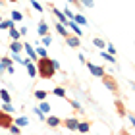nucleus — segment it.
<instances>
[{
    "instance_id": "f257e3e1",
    "label": "nucleus",
    "mask_w": 135,
    "mask_h": 135,
    "mask_svg": "<svg viewBox=\"0 0 135 135\" xmlns=\"http://www.w3.org/2000/svg\"><path fill=\"white\" fill-rule=\"evenodd\" d=\"M37 77H42V79H52L56 75V70H60V62L58 60H52L50 56H39L37 58Z\"/></svg>"
},
{
    "instance_id": "f03ea898",
    "label": "nucleus",
    "mask_w": 135,
    "mask_h": 135,
    "mask_svg": "<svg viewBox=\"0 0 135 135\" xmlns=\"http://www.w3.org/2000/svg\"><path fill=\"white\" fill-rule=\"evenodd\" d=\"M100 79H102L104 87H106L110 93H114V95H118V93H120V83L116 81V77H114V75H110V73L104 71L102 75H100Z\"/></svg>"
},
{
    "instance_id": "7ed1b4c3",
    "label": "nucleus",
    "mask_w": 135,
    "mask_h": 135,
    "mask_svg": "<svg viewBox=\"0 0 135 135\" xmlns=\"http://www.w3.org/2000/svg\"><path fill=\"white\" fill-rule=\"evenodd\" d=\"M12 124H14V116H12L10 112L0 110V127H2V129H8Z\"/></svg>"
},
{
    "instance_id": "20e7f679",
    "label": "nucleus",
    "mask_w": 135,
    "mask_h": 135,
    "mask_svg": "<svg viewBox=\"0 0 135 135\" xmlns=\"http://www.w3.org/2000/svg\"><path fill=\"white\" fill-rule=\"evenodd\" d=\"M48 10H50V14H52L54 17H56V20H58L60 23H64V25L68 23V17H66L64 12H60V8H56L54 4H48Z\"/></svg>"
},
{
    "instance_id": "39448f33",
    "label": "nucleus",
    "mask_w": 135,
    "mask_h": 135,
    "mask_svg": "<svg viewBox=\"0 0 135 135\" xmlns=\"http://www.w3.org/2000/svg\"><path fill=\"white\" fill-rule=\"evenodd\" d=\"M45 122H46V126H48V127H52V129H56V127L62 126V120H60L58 116H50V114H46Z\"/></svg>"
},
{
    "instance_id": "423d86ee",
    "label": "nucleus",
    "mask_w": 135,
    "mask_h": 135,
    "mask_svg": "<svg viewBox=\"0 0 135 135\" xmlns=\"http://www.w3.org/2000/svg\"><path fill=\"white\" fill-rule=\"evenodd\" d=\"M77 118L75 116H70V118H66V120H62V126L66 127V129H70V131H75V127H77Z\"/></svg>"
},
{
    "instance_id": "0eeeda50",
    "label": "nucleus",
    "mask_w": 135,
    "mask_h": 135,
    "mask_svg": "<svg viewBox=\"0 0 135 135\" xmlns=\"http://www.w3.org/2000/svg\"><path fill=\"white\" fill-rule=\"evenodd\" d=\"M66 42H68V46H71V48H79L81 46V37H77V35H68L64 37Z\"/></svg>"
},
{
    "instance_id": "6e6552de",
    "label": "nucleus",
    "mask_w": 135,
    "mask_h": 135,
    "mask_svg": "<svg viewBox=\"0 0 135 135\" xmlns=\"http://www.w3.org/2000/svg\"><path fill=\"white\" fill-rule=\"evenodd\" d=\"M85 66L89 68V71L93 73L95 77H100L102 73H104V68H102V66H99V64H91V62H85Z\"/></svg>"
},
{
    "instance_id": "1a4fd4ad",
    "label": "nucleus",
    "mask_w": 135,
    "mask_h": 135,
    "mask_svg": "<svg viewBox=\"0 0 135 135\" xmlns=\"http://www.w3.org/2000/svg\"><path fill=\"white\" fill-rule=\"evenodd\" d=\"M66 27H68V29H71V31H73V35H77V37H81V35H83V29H81V25H77V23L73 21V20H68Z\"/></svg>"
},
{
    "instance_id": "9d476101",
    "label": "nucleus",
    "mask_w": 135,
    "mask_h": 135,
    "mask_svg": "<svg viewBox=\"0 0 135 135\" xmlns=\"http://www.w3.org/2000/svg\"><path fill=\"white\" fill-rule=\"evenodd\" d=\"M23 50L27 52V56H29V60H33V62H37V52H35V46L33 45H29V42H23Z\"/></svg>"
},
{
    "instance_id": "9b49d317",
    "label": "nucleus",
    "mask_w": 135,
    "mask_h": 135,
    "mask_svg": "<svg viewBox=\"0 0 135 135\" xmlns=\"http://www.w3.org/2000/svg\"><path fill=\"white\" fill-rule=\"evenodd\" d=\"M116 112H118L120 118H126V114H127V110H126V104L122 102V99H116Z\"/></svg>"
},
{
    "instance_id": "f8f14e48",
    "label": "nucleus",
    "mask_w": 135,
    "mask_h": 135,
    "mask_svg": "<svg viewBox=\"0 0 135 135\" xmlns=\"http://www.w3.org/2000/svg\"><path fill=\"white\" fill-rule=\"evenodd\" d=\"M50 93H52L54 97H58V99H68V91H66L64 87H60V85H58V87H54Z\"/></svg>"
},
{
    "instance_id": "ddd939ff",
    "label": "nucleus",
    "mask_w": 135,
    "mask_h": 135,
    "mask_svg": "<svg viewBox=\"0 0 135 135\" xmlns=\"http://www.w3.org/2000/svg\"><path fill=\"white\" fill-rule=\"evenodd\" d=\"M89 129H91V122H81V120L77 122V127H75V131H79V133H87Z\"/></svg>"
},
{
    "instance_id": "4468645a",
    "label": "nucleus",
    "mask_w": 135,
    "mask_h": 135,
    "mask_svg": "<svg viewBox=\"0 0 135 135\" xmlns=\"http://www.w3.org/2000/svg\"><path fill=\"white\" fill-rule=\"evenodd\" d=\"M21 50H23V42H20V41H12L10 52H12V54H20Z\"/></svg>"
},
{
    "instance_id": "2eb2a0df",
    "label": "nucleus",
    "mask_w": 135,
    "mask_h": 135,
    "mask_svg": "<svg viewBox=\"0 0 135 135\" xmlns=\"http://www.w3.org/2000/svg\"><path fill=\"white\" fill-rule=\"evenodd\" d=\"M37 31H39V37L46 35L48 31H50V29H48V23H46L45 20H41V21H39V29H37Z\"/></svg>"
},
{
    "instance_id": "dca6fc26",
    "label": "nucleus",
    "mask_w": 135,
    "mask_h": 135,
    "mask_svg": "<svg viewBox=\"0 0 135 135\" xmlns=\"http://www.w3.org/2000/svg\"><path fill=\"white\" fill-rule=\"evenodd\" d=\"M8 33H10V39H12V41H20V39H21L20 29H16V25H12V27L8 29Z\"/></svg>"
},
{
    "instance_id": "f3484780",
    "label": "nucleus",
    "mask_w": 135,
    "mask_h": 135,
    "mask_svg": "<svg viewBox=\"0 0 135 135\" xmlns=\"http://www.w3.org/2000/svg\"><path fill=\"white\" fill-rule=\"evenodd\" d=\"M54 27H56V31H58V35H62V37H68V35H70V31H68V27L64 25V23H60V21H56V25H54Z\"/></svg>"
},
{
    "instance_id": "a211bd4d",
    "label": "nucleus",
    "mask_w": 135,
    "mask_h": 135,
    "mask_svg": "<svg viewBox=\"0 0 135 135\" xmlns=\"http://www.w3.org/2000/svg\"><path fill=\"white\" fill-rule=\"evenodd\" d=\"M100 56H102L104 60H106V62H110V64H116V62H118V60H116V56H114V54H108L106 50H104V48L100 50Z\"/></svg>"
},
{
    "instance_id": "6ab92c4d",
    "label": "nucleus",
    "mask_w": 135,
    "mask_h": 135,
    "mask_svg": "<svg viewBox=\"0 0 135 135\" xmlns=\"http://www.w3.org/2000/svg\"><path fill=\"white\" fill-rule=\"evenodd\" d=\"M73 21H75L77 25H81V27L87 25V20H85V16H83V14H73Z\"/></svg>"
},
{
    "instance_id": "aec40b11",
    "label": "nucleus",
    "mask_w": 135,
    "mask_h": 135,
    "mask_svg": "<svg viewBox=\"0 0 135 135\" xmlns=\"http://www.w3.org/2000/svg\"><path fill=\"white\" fill-rule=\"evenodd\" d=\"M14 124H17L20 127H25V126H29V118H25V116H17V118H14Z\"/></svg>"
},
{
    "instance_id": "412c9836",
    "label": "nucleus",
    "mask_w": 135,
    "mask_h": 135,
    "mask_svg": "<svg viewBox=\"0 0 135 135\" xmlns=\"http://www.w3.org/2000/svg\"><path fill=\"white\" fill-rule=\"evenodd\" d=\"M39 110H41V112L45 114V116H46V114H50V104L46 102V99H45V100H41V104H39Z\"/></svg>"
},
{
    "instance_id": "4be33fe9",
    "label": "nucleus",
    "mask_w": 135,
    "mask_h": 135,
    "mask_svg": "<svg viewBox=\"0 0 135 135\" xmlns=\"http://www.w3.org/2000/svg\"><path fill=\"white\" fill-rule=\"evenodd\" d=\"M0 99H2V102H12V95L6 89H0Z\"/></svg>"
},
{
    "instance_id": "5701e85b",
    "label": "nucleus",
    "mask_w": 135,
    "mask_h": 135,
    "mask_svg": "<svg viewBox=\"0 0 135 135\" xmlns=\"http://www.w3.org/2000/svg\"><path fill=\"white\" fill-rule=\"evenodd\" d=\"M91 42H93V45H95L97 48H100V50H102V48H106V42H104L102 39H99V37H95V39L91 41Z\"/></svg>"
},
{
    "instance_id": "b1692460",
    "label": "nucleus",
    "mask_w": 135,
    "mask_h": 135,
    "mask_svg": "<svg viewBox=\"0 0 135 135\" xmlns=\"http://www.w3.org/2000/svg\"><path fill=\"white\" fill-rule=\"evenodd\" d=\"M14 23L16 21H12V20H0V29H10Z\"/></svg>"
},
{
    "instance_id": "393cba45",
    "label": "nucleus",
    "mask_w": 135,
    "mask_h": 135,
    "mask_svg": "<svg viewBox=\"0 0 135 135\" xmlns=\"http://www.w3.org/2000/svg\"><path fill=\"white\" fill-rule=\"evenodd\" d=\"M10 20H12V21H21V20H23V12H17V10L12 12V17H10Z\"/></svg>"
},
{
    "instance_id": "a878e982",
    "label": "nucleus",
    "mask_w": 135,
    "mask_h": 135,
    "mask_svg": "<svg viewBox=\"0 0 135 135\" xmlns=\"http://www.w3.org/2000/svg\"><path fill=\"white\" fill-rule=\"evenodd\" d=\"M35 97H37L39 100H45L46 97H48V91H41V89H37V91H35Z\"/></svg>"
},
{
    "instance_id": "bb28decb",
    "label": "nucleus",
    "mask_w": 135,
    "mask_h": 135,
    "mask_svg": "<svg viewBox=\"0 0 135 135\" xmlns=\"http://www.w3.org/2000/svg\"><path fill=\"white\" fill-rule=\"evenodd\" d=\"M21 129H23V127H20L17 124H12V126L8 127V131H10V133H21Z\"/></svg>"
},
{
    "instance_id": "cd10ccee",
    "label": "nucleus",
    "mask_w": 135,
    "mask_h": 135,
    "mask_svg": "<svg viewBox=\"0 0 135 135\" xmlns=\"http://www.w3.org/2000/svg\"><path fill=\"white\" fill-rule=\"evenodd\" d=\"M52 42V37H50V33H46V35H42V46H48Z\"/></svg>"
},
{
    "instance_id": "c85d7f7f",
    "label": "nucleus",
    "mask_w": 135,
    "mask_h": 135,
    "mask_svg": "<svg viewBox=\"0 0 135 135\" xmlns=\"http://www.w3.org/2000/svg\"><path fill=\"white\" fill-rule=\"evenodd\" d=\"M31 6L35 8V12H39V14H41V12H45V8H42V6L37 2V0H31Z\"/></svg>"
},
{
    "instance_id": "c756f323",
    "label": "nucleus",
    "mask_w": 135,
    "mask_h": 135,
    "mask_svg": "<svg viewBox=\"0 0 135 135\" xmlns=\"http://www.w3.org/2000/svg\"><path fill=\"white\" fill-rule=\"evenodd\" d=\"M79 4L85 6V8H93V6H95V0H79Z\"/></svg>"
},
{
    "instance_id": "7c9ffc66",
    "label": "nucleus",
    "mask_w": 135,
    "mask_h": 135,
    "mask_svg": "<svg viewBox=\"0 0 135 135\" xmlns=\"http://www.w3.org/2000/svg\"><path fill=\"white\" fill-rule=\"evenodd\" d=\"M35 52H37V56H46V46H37Z\"/></svg>"
},
{
    "instance_id": "2f4dec72",
    "label": "nucleus",
    "mask_w": 135,
    "mask_h": 135,
    "mask_svg": "<svg viewBox=\"0 0 135 135\" xmlns=\"http://www.w3.org/2000/svg\"><path fill=\"white\" fill-rule=\"evenodd\" d=\"M33 112L37 114V118H39L41 122H45V118H46V116H45V114H42V112H41V110H39V106H35V108H33Z\"/></svg>"
},
{
    "instance_id": "473e14b6",
    "label": "nucleus",
    "mask_w": 135,
    "mask_h": 135,
    "mask_svg": "<svg viewBox=\"0 0 135 135\" xmlns=\"http://www.w3.org/2000/svg\"><path fill=\"white\" fill-rule=\"evenodd\" d=\"M2 110H4V112H10V114H12V112H14V106H12V102H4V104H2Z\"/></svg>"
},
{
    "instance_id": "72a5a7b5",
    "label": "nucleus",
    "mask_w": 135,
    "mask_h": 135,
    "mask_svg": "<svg viewBox=\"0 0 135 135\" xmlns=\"http://www.w3.org/2000/svg\"><path fill=\"white\" fill-rule=\"evenodd\" d=\"M0 62L6 64V68H8L10 64H14V60H12V56H2V58H0Z\"/></svg>"
},
{
    "instance_id": "f704fd0d",
    "label": "nucleus",
    "mask_w": 135,
    "mask_h": 135,
    "mask_svg": "<svg viewBox=\"0 0 135 135\" xmlns=\"http://www.w3.org/2000/svg\"><path fill=\"white\" fill-rule=\"evenodd\" d=\"M70 106H71L73 110H77V112H79V110H81V104H79L77 100H70Z\"/></svg>"
},
{
    "instance_id": "c9c22d12",
    "label": "nucleus",
    "mask_w": 135,
    "mask_h": 135,
    "mask_svg": "<svg viewBox=\"0 0 135 135\" xmlns=\"http://www.w3.org/2000/svg\"><path fill=\"white\" fill-rule=\"evenodd\" d=\"M62 12H64V14H66V17H68V20H73V12H71L70 8H64Z\"/></svg>"
},
{
    "instance_id": "e433bc0d",
    "label": "nucleus",
    "mask_w": 135,
    "mask_h": 135,
    "mask_svg": "<svg viewBox=\"0 0 135 135\" xmlns=\"http://www.w3.org/2000/svg\"><path fill=\"white\" fill-rule=\"evenodd\" d=\"M12 60H14V62H17V64H23V58L20 56V54H12Z\"/></svg>"
},
{
    "instance_id": "4c0bfd02",
    "label": "nucleus",
    "mask_w": 135,
    "mask_h": 135,
    "mask_svg": "<svg viewBox=\"0 0 135 135\" xmlns=\"http://www.w3.org/2000/svg\"><path fill=\"white\" fill-rule=\"evenodd\" d=\"M106 48H108V54H116V48H114V45H110V42H108V45H106Z\"/></svg>"
},
{
    "instance_id": "58836bf2",
    "label": "nucleus",
    "mask_w": 135,
    "mask_h": 135,
    "mask_svg": "<svg viewBox=\"0 0 135 135\" xmlns=\"http://www.w3.org/2000/svg\"><path fill=\"white\" fill-rule=\"evenodd\" d=\"M6 71H8V73H16V68H14V64H10L8 68H6Z\"/></svg>"
},
{
    "instance_id": "ea45409f",
    "label": "nucleus",
    "mask_w": 135,
    "mask_h": 135,
    "mask_svg": "<svg viewBox=\"0 0 135 135\" xmlns=\"http://www.w3.org/2000/svg\"><path fill=\"white\" fill-rule=\"evenodd\" d=\"M68 2H70V4H75V8H83V6L79 4V0H68Z\"/></svg>"
},
{
    "instance_id": "a19ab883",
    "label": "nucleus",
    "mask_w": 135,
    "mask_h": 135,
    "mask_svg": "<svg viewBox=\"0 0 135 135\" xmlns=\"http://www.w3.org/2000/svg\"><path fill=\"white\" fill-rule=\"evenodd\" d=\"M20 35L25 37V35H27V27H20Z\"/></svg>"
},
{
    "instance_id": "79ce46f5",
    "label": "nucleus",
    "mask_w": 135,
    "mask_h": 135,
    "mask_svg": "<svg viewBox=\"0 0 135 135\" xmlns=\"http://www.w3.org/2000/svg\"><path fill=\"white\" fill-rule=\"evenodd\" d=\"M79 62H81V64H85V62H87V58H85V54H79Z\"/></svg>"
},
{
    "instance_id": "37998d69",
    "label": "nucleus",
    "mask_w": 135,
    "mask_h": 135,
    "mask_svg": "<svg viewBox=\"0 0 135 135\" xmlns=\"http://www.w3.org/2000/svg\"><path fill=\"white\" fill-rule=\"evenodd\" d=\"M126 116H127V118H129V122H131V124L135 126V118H133V114H126Z\"/></svg>"
},
{
    "instance_id": "c03bdc74",
    "label": "nucleus",
    "mask_w": 135,
    "mask_h": 135,
    "mask_svg": "<svg viewBox=\"0 0 135 135\" xmlns=\"http://www.w3.org/2000/svg\"><path fill=\"white\" fill-rule=\"evenodd\" d=\"M4 71H6V64L0 62V73H4Z\"/></svg>"
},
{
    "instance_id": "a18cd8bd",
    "label": "nucleus",
    "mask_w": 135,
    "mask_h": 135,
    "mask_svg": "<svg viewBox=\"0 0 135 135\" xmlns=\"http://www.w3.org/2000/svg\"><path fill=\"white\" fill-rule=\"evenodd\" d=\"M0 2H2V0H0ZM10 2H16V0H10Z\"/></svg>"
},
{
    "instance_id": "49530a36",
    "label": "nucleus",
    "mask_w": 135,
    "mask_h": 135,
    "mask_svg": "<svg viewBox=\"0 0 135 135\" xmlns=\"http://www.w3.org/2000/svg\"><path fill=\"white\" fill-rule=\"evenodd\" d=\"M27 2H31V0H27Z\"/></svg>"
},
{
    "instance_id": "de8ad7c7",
    "label": "nucleus",
    "mask_w": 135,
    "mask_h": 135,
    "mask_svg": "<svg viewBox=\"0 0 135 135\" xmlns=\"http://www.w3.org/2000/svg\"><path fill=\"white\" fill-rule=\"evenodd\" d=\"M0 45H2V41H0Z\"/></svg>"
},
{
    "instance_id": "09e8293b",
    "label": "nucleus",
    "mask_w": 135,
    "mask_h": 135,
    "mask_svg": "<svg viewBox=\"0 0 135 135\" xmlns=\"http://www.w3.org/2000/svg\"><path fill=\"white\" fill-rule=\"evenodd\" d=\"M0 20H2V17H0Z\"/></svg>"
}]
</instances>
